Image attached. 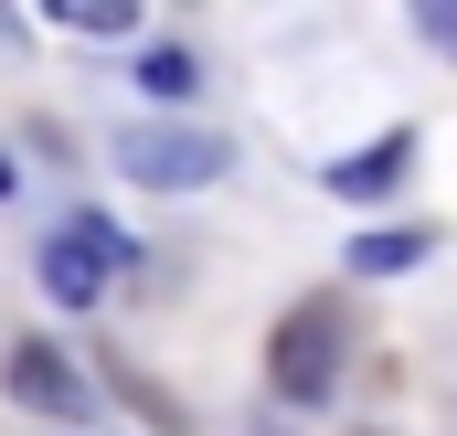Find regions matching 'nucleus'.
Here are the masks:
<instances>
[{
    "label": "nucleus",
    "mask_w": 457,
    "mask_h": 436,
    "mask_svg": "<svg viewBox=\"0 0 457 436\" xmlns=\"http://www.w3.org/2000/svg\"><path fill=\"white\" fill-rule=\"evenodd\" d=\"M341 351H351L341 309H330V298H298V309L277 320V340H266V373H277V394H287V405H330Z\"/></svg>",
    "instance_id": "obj_1"
},
{
    "label": "nucleus",
    "mask_w": 457,
    "mask_h": 436,
    "mask_svg": "<svg viewBox=\"0 0 457 436\" xmlns=\"http://www.w3.org/2000/svg\"><path fill=\"white\" fill-rule=\"evenodd\" d=\"M117 171L138 192H203V181L234 171V149L213 128H117Z\"/></svg>",
    "instance_id": "obj_2"
},
{
    "label": "nucleus",
    "mask_w": 457,
    "mask_h": 436,
    "mask_svg": "<svg viewBox=\"0 0 457 436\" xmlns=\"http://www.w3.org/2000/svg\"><path fill=\"white\" fill-rule=\"evenodd\" d=\"M117 256H128V245H117V223H96V214L64 223V234L43 245V298H54V309H96Z\"/></svg>",
    "instance_id": "obj_3"
},
{
    "label": "nucleus",
    "mask_w": 457,
    "mask_h": 436,
    "mask_svg": "<svg viewBox=\"0 0 457 436\" xmlns=\"http://www.w3.org/2000/svg\"><path fill=\"white\" fill-rule=\"evenodd\" d=\"M11 394H21L32 415H86V383H75V362H64L54 340H21V351H11Z\"/></svg>",
    "instance_id": "obj_4"
},
{
    "label": "nucleus",
    "mask_w": 457,
    "mask_h": 436,
    "mask_svg": "<svg viewBox=\"0 0 457 436\" xmlns=\"http://www.w3.org/2000/svg\"><path fill=\"white\" fill-rule=\"evenodd\" d=\"M404 160H415V138L394 128V138H372L361 160H330V192H341V203H372V192H394V181H404Z\"/></svg>",
    "instance_id": "obj_5"
},
{
    "label": "nucleus",
    "mask_w": 457,
    "mask_h": 436,
    "mask_svg": "<svg viewBox=\"0 0 457 436\" xmlns=\"http://www.w3.org/2000/svg\"><path fill=\"white\" fill-rule=\"evenodd\" d=\"M128 75H138L149 96H170V107H181V96H203V54H192V43H149Z\"/></svg>",
    "instance_id": "obj_6"
},
{
    "label": "nucleus",
    "mask_w": 457,
    "mask_h": 436,
    "mask_svg": "<svg viewBox=\"0 0 457 436\" xmlns=\"http://www.w3.org/2000/svg\"><path fill=\"white\" fill-rule=\"evenodd\" d=\"M426 245H436L426 223H383V234L351 245V266H361V277H394V266H426Z\"/></svg>",
    "instance_id": "obj_7"
},
{
    "label": "nucleus",
    "mask_w": 457,
    "mask_h": 436,
    "mask_svg": "<svg viewBox=\"0 0 457 436\" xmlns=\"http://www.w3.org/2000/svg\"><path fill=\"white\" fill-rule=\"evenodd\" d=\"M64 32H96V43H117V32H138V0H43Z\"/></svg>",
    "instance_id": "obj_8"
},
{
    "label": "nucleus",
    "mask_w": 457,
    "mask_h": 436,
    "mask_svg": "<svg viewBox=\"0 0 457 436\" xmlns=\"http://www.w3.org/2000/svg\"><path fill=\"white\" fill-rule=\"evenodd\" d=\"M404 11H415V32H426L436 54H457V0H404Z\"/></svg>",
    "instance_id": "obj_9"
}]
</instances>
